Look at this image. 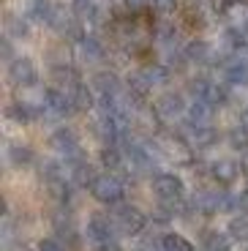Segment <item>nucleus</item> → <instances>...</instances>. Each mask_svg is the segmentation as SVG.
I'll list each match as a JSON object with an SVG mask.
<instances>
[{"mask_svg": "<svg viewBox=\"0 0 248 251\" xmlns=\"http://www.w3.org/2000/svg\"><path fill=\"white\" fill-rule=\"evenodd\" d=\"M148 3H150V0H125V8H128L131 14H139V11L148 8Z\"/></svg>", "mask_w": 248, "mask_h": 251, "instance_id": "473e14b6", "label": "nucleus"}, {"mask_svg": "<svg viewBox=\"0 0 248 251\" xmlns=\"http://www.w3.org/2000/svg\"><path fill=\"white\" fill-rule=\"evenodd\" d=\"M36 115H38V109L30 107V104H22V101L6 107V118L14 120V123H30V120H36Z\"/></svg>", "mask_w": 248, "mask_h": 251, "instance_id": "aec40b11", "label": "nucleus"}, {"mask_svg": "<svg viewBox=\"0 0 248 251\" xmlns=\"http://www.w3.org/2000/svg\"><path fill=\"white\" fill-rule=\"evenodd\" d=\"M104 55H106V50H104V44H101L96 36H85L79 41V57L85 63H101Z\"/></svg>", "mask_w": 248, "mask_h": 251, "instance_id": "4468645a", "label": "nucleus"}, {"mask_svg": "<svg viewBox=\"0 0 248 251\" xmlns=\"http://www.w3.org/2000/svg\"><path fill=\"white\" fill-rule=\"evenodd\" d=\"M218 134L213 126H191V145L194 148H210V145H216Z\"/></svg>", "mask_w": 248, "mask_h": 251, "instance_id": "412c9836", "label": "nucleus"}, {"mask_svg": "<svg viewBox=\"0 0 248 251\" xmlns=\"http://www.w3.org/2000/svg\"><path fill=\"white\" fill-rule=\"evenodd\" d=\"M41 109H44V115H50V118H66V115L76 112L74 101H71V93H66V90H60V88L44 90Z\"/></svg>", "mask_w": 248, "mask_h": 251, "instance_id": "7ed1b4c3", "label": "nucleus"}, {"mask_svg": "<svg viewBox=\"0 0 248 251\" xmlns=\"http://www.w3.org/2000/svg\"><path fill=\"white\" fill-rule=\"evenodd\" d=\"M99 251H118V246L109 243V246H99Z\"/></svg>", "mask_w": 248, "mask_h": 251, "instance_id": "4c0bfd02", "label": "nucleus"}, {"mask_svg": "<svg viewBox=\"0 0 248 251\" xmlns=\"http://www.w3.org/2000/svg\"><path fill=\"white\" fill-rule=\"evenodd\" d=\"M52 14H55L52 0H27V17L30 19H36V22H50Z\"/></svg>", "mask_w": 248, "mask_h": 251, "instance_id": "4be33fe9", "label": "nucleus"}, {"mask_svg": "<svg viewBox=\"0 0 248 251\" xmlns=\"http://www.w3.org/2000/svg\"><path fill=\"white\" fill-rule=\"evenodd\" d=\"M85 238L96 246H109L112 238H115V221L104 219V216H93V219L87 221Z\"/></svg>", "mask_w": 248, "mask_h": 251, "instance_id": "0eeeda50", "label": "nucleus"}, {"mask_svg": "<svg viewBox=\"0 0 248 251\" xmlns=\"http://www.w3.org/2000/svg\"><path fill=\"white\" fill-rule=\"evenodd\" d=\"M50 142H52V148H55V151L60 153L63 158L79 151V139H76V134L71 131V128H66V126H63V128H57V131L52 134Z\"/></svg>", "mask_w": 248, "mask_h": 251, "instance_id": "9d476101", "label": "nucleus"}, {"mask_svg": "<svg viewBox=\"0 0 248 251\" xmlns=\"http://www.w3.org/2000/svg\"><path fill=\"white\" fill-rule=\"evenodd\" d=\"M52 82H55V88L71 93V90L79 85V76H76V71L71 69V66H55V69H52Z\"/></svg>", "mask_w": 248, "mask_h": 251, "instance_id": "2eb2a0df", "label": "nucleus"}, {"mask_svg": "<svg viewBox=\"0 0 248 251\" xmlns=\"http://www.w3.org/2000/svg\"><path fill=\"white\" fill-rule=\"evenodd\" d=\"M240 164L237 161H232V158H218L216 164L210 167V175L216 177L221 186H229V183H235L237 180V175H240Z\"/></svg>", "mask_w": 248, "mask_h": 251, "instance_id": "9b49d317", "label": "nucleus"}, {"mask_svg": "<svg viewBox=\"0 0 248 251\" xmlns=\"http://www.w3.org/2000/svg\"><path fill=\"white\" fill-rule=\"evenodd\" d=\"M240 167H243V175H248V151H246V156H243Z\"/></svg>", "mask_w": 248, "mask_h": 251, "instance_id": "e433bc0d", "label": "nucleus"}, {"mask_svg": "<svg viewBox=\"0 0 248 251\" xmlns=\"http://www.w3.org/2000/svg\"><path fill=\"white\" fill-rule=\"evenodd\" d=\"M90 88L99 96H120V79H118V74H112V71H99V74H93V79H90Z\"/></svg>", "mask_w": 248, "mask_h": 251, "instance_id": "f8f14e48", "label": "nucleus"}, {"mask_svg": "<svg viewBox=\"0 0 248 251\" xmlns=\"http://www.w3.org/2000/svg\"><path fill=\"white\" fill-rule=\"evenodd\" d=\"M112 221H115V229L120 235H139L145 229V224H148L142 210H137V207H131V205H118Z\"/></svg>", "mask_w": 248, "mask_h": 251, "instance_id": "20e7f679", "label": "nucleus"}, {"mask_svg": "<svg viewBox=\"0 0 248 251\" xmlns=\"http://www.w3.org/2000/svg\"><path fill=\"white\" fill-rule=\"evenodd\" d=\"M221 74L229 85H248V60L243 55H229L221 60Z\"/></svg>", "mask_w": 248, "mask_h": 251, "instance_id": "6e6552de", "label": "nucleus"}, {"mask_svg": "<svg viewBox=\"0 0 248 251\" xmlns=\"http://www.w3.org/2000/svg\"><path fill=\"white\" fill-rule=\"evenodd\" d=\"M71 11H74V17L79 19L82 25L85 22H96L99 19V3L96 0H74L71 3Z\"/></svg>", "mask_w": 248, "mask_h": 251, "instance_id": "6ab92c4d", "label": "nucleus"}, {"mask_svg": "<svg viewBox=\"0 0 248 251\" xmlns=\"http://www.w3.org/2000/svg\"><path fill=\"white\" fill-rule=\"evenodd\" d=\"M38 251H63V246L57 243V240H41Z\"/></svg>", "mask_w": 248, "mask_h": 251, "instance_id": "72a5a7b5", "label": "nucleus"}, {"mask_svg": "<svg viewBox=\"0 0 248 251\" xmlns=\"http://www.w3.org/2000/svg\"><path fill=\"white\" fill-rule=\"evenodd\" d=\"M90 191H93V197L99 202H104V205H120L123 197H125L123 180H120L115 172H104V175H99L93 180V186H90Z\"/></svg>", "mask_w": 248, "mask_h": 251, "instance_id": "f257e3e1", "label": "nucleus"}, {"mask_svg": "<svg viewBox=\"0 0 248 251\" xmlns=\"http://www.w3.org/2000/svg\"><path fill=\"white\" fill-rule=\"evenodd\" d=\"M229 145L235 148V151H243V153L248 151V128L243 123L235 126V128L229 131Z\"/></svg>", "mask_w": 248, "mask_h": 251, "instance_id": "c85d7f7f", "label": "nucleus"}, {"mask_svg": "<svg viewBox=\"0 0 248 251\" xmlns=\"http://www.w3.org/2000/svg\"><path fill=\"white\" fill-rule=\"evenodd\" d=\"M8 161L14 164V167H27V164H33V151L27 148V145H19V142H14V145H8Z\"/></svg>", "mask_w": 248, "mask_h": 251, "instance_id": "a878e982", "label": "nucleus"}, {"mask_svg": "<svg viewBox=\"0 0 248 251\" xmlns=\"http://www.w3.org/2000/svg\"><path fill=\"white\" fill-rule=\"evenodd\" d=\"M243 33H246V36H248V19H246V22H243Z\"/></svg>", "mask_w": 248, "mask_h": 251, "instance_id": "ea45409f", "label": "nucleus"}, {"mask_svg": "<svg viewBox=\"0 0 248 251\" xmlns=\"http://www.w3.org/2000/svg\"><path fill=\"white\" fill-rule=\"evenodd\" d=\"M221 14L229 22H246L248 19V0H223L221 3Z\"/></svg>", "mask_w": 248, "mask_h": 251, "instance_id": "dca6fc26", "label": "nucleus"}, {"mask_svg": "<svg viewBox=\"0 0 248 251\" xmlns=\"http://www.w3.org/2000/svg\"><path fill=\"white\" fill-rule=\"evenodd\" d=\"M205 249L207 251H229V238L221 232H210L205 240Z\"/></svg>", "mask_w": 248, "mask_h": 251, "instance_id": "7c9ffc66", "label": "nucleus"}, {"mask_svg": "<svg viewBox=\"0 0 248 251\" xmlns=\"http://www.w3.org/2000/svg\"><path fill=\"white\" fill-rule=\"evenodd\" d=\"M243 126H246V128H248V109H246V112H243Z\"/></svg>", "mask_w": 248, "mask_h": 251, "instance_id": "58836bf2", "label": "nucleus"}, {"mask_svg": "<svg viewBox=\"0 0 248 251\" xmlns=\"http://www.w3.org/2000/svg\"><path fill=\"white\" fill-rule=\"evenodd\" d=\"M237 202H240V213L248 216V191H243V194L237 197Z\"/></svg>", "mask_w": 248, "mask_h": 251, "instance_id": "c9c22d12", "label": "nucleus"}, {"mask_svg": "<svg viewBox=\"0 0 248 251\" xmlns=\"http://www.w3.org/2000/svg\"><path fill=\"white\" fill-rule=\"evenodd\" d=\"M153 191L164 205H183V197H186L183 180L177 175H172V172H158L153 180Z\"/></svg>", "mask_w": 248, "mask_h": 251, "instance_id": "f03ea898", "label": "nucleus"}, {"mask_svg": "<svg viewBox=\"0 0 248 251\" xmlns=\"http://www.w3.org/2000/svg\"><path fill=\"white\" fill-rule=\"evenodd\" d=\"M8 79L17 85V88H33L38 82V69L30 57H14L8 63Z\"/></svg>", "mask_w": 248, "mask_h": 251, "instance_id": "39448f33", "label": "nucleus"}, {"mask_svg": "<svg viewBox=\"0 0 248 251\" xmlns=\"http://www.w3.org/2000/svg\"><path fill=\"white\" fill-rule=\"evenodd\" d=\"M183 55L188 57V63H213V52L207 41H188Z\"/></svg>", "mask_w": 248, "mask_h": 251, "instance_id": "f3484780", "label": "nucleus"}, {"mask_svg": "<svg viewBox=\"0 0 248 251\" xmlns=\"http://www.w3.org/2000/svg\"><path fill=\"white\" fill-rule=\"evenodd\" d=\"M50 25L55 27L60 36H66V38H76V41L85 38V33H82V22L74 17V11H66V8H57L55 6V14H52Z\"/></svg>", "mask_w": 248, "mask_h": 251, "instance_id": "423d86ee", "label": "nucleus"}, {"mask_svg": "<svg viewBox=\"0 0 248 251\" xmlns=\"http://www.w3.org/2000/svg\"><path fill=\"white\" fill-rule=\"evenodd\" d=\"M71 175H69V180H71V186L74 188H85V186H93V180L99 175H96L93 172V167H90V164H76V167H71Z\"/></svg>", "mask_w": 248, "mask_h": 251, "instance_id": "a211bd4d", "label": "nucleus"}, {"mask_svg": "<svg viewBox=\"0 0 248 251\" xmlns=\"http://www.w3.org/2000/svg\"><path fill=\"white\" fill-rule=\"evenodd\" d=\"M153 8H155V14L169 17V14L177 11V0H153Z\"/></svg>", "mask_w": 248, "mask_h": 251, "instance_id": "2f4dec72", "label": "nucleus"}, {"mask_svg": "<svg viewBox=\"0 0 248 251\" xmlns=\"http://www.w3.org/2000/svg\"><path fill=\"white\" fill-rule=\"evenodd\" d=\"M186 101H183V96H177V93H164L161 99L155 101V107H153V112L158 115V120H174V118H180V115L186 112Z\"/></svg>", "mask_w": 248, "mask_h": 251, "instance_id": "1a4fd4ad", "label": "nucleus"}, {"mask_svg": "<svg viewBox=\"0 0 248 251\" xmlns=\"http://www.w3.org/2000/svg\"><path fill=\"white\" fill-rule=\"evenodd\" d=\"M226 235H229L232 240H240V243H246L248 240V216H235V219L229 221V226H226Z\"/></svg>", "mask_w": 248, "mask_h": 251, "instance_id": "bb28decb", "label": "nucleus"}, {"mask_svg": "<svg viewBox=\"0 0 248 251\" xmlns=\"http://www.w3.org/2000/svg\"><path fill=\"white\" fill-rule=\"evenodd\" d=\"M27 33H30L27 19L19 17V14H8V17H6V36L8 38H25Z\"/></svg>", "mask_w": 248, "mask_h": 251, "instance_id": "393cba45", "label": "nucleus"}, {"mask_svg": "<svg viewBox=\"0 0 248 251\" xmlns=\"http://www.w3.org/2000/svg\"><path fill=\"white\" fill-rule=\"evenodd\" d=\"M145 76L150 79L153 88H158V85H167L169 82V69L167 66H150V69H145Z\"/></svg>", "mask_w": 248, "mask_h": 251, "instance_id": "c756f323", "label": "nucleus"}, {"mask_svg": "<svg viewBox=\"0 0 248 251\" xmlns=\"http://www.w3.org/2000/svg\"><path fill=\"white\" fill-rule=\"evenodd\" d=\"M188 115V126H210L213 120V104L210 101H202V99H194L186 109Z\"/></svg>", "mask_w": 248, "mask_h": 251, "instance_id": "ddd939ff", "label": "nucleus"}, {"mask_svg": "<svg viewBox=\"0 0 248 251\" xmlns=\"http://www.w3.org/2000/svg\"><path fill=\"white\" fill-rule=\"evenodd\" d=\"M71 101H74V107L79 109V112H85V109H93L96 99H93V88H87V85H76L74 90H71Z\"/></svg>", "mask_w": 248, "mask_h": 251, "instance_id": "b1692460", "label": "nucleus"}, {"mask_svg": "<svg viewBox=\"0 0 248 251\" xmlns=\"http://www.w3.org/2000/svg\"><path fill=\"white\" fill-rule=\"evenodd\" d=\"M161 246H164V251H194V246L177 232H167L161 238Z\"/></svg>", "mask_w": 248, "mask_h": 251, "instance_id": "cd10ccee", "label": "nucleus"}, {"mask_svg": "<svg viewBox=\"0 0 248 251\" xmlns=\"http://www.w3.org/2000/svg\"><path fill=\"white\" fill-rule=\"evenodd\" d=\"M3 57H6L8 63L14 60V52H11V38H8V36L3 38Z\"/></svg>", "mask_w": 248, "mask_h": 251, "instance_id": "f704fd0d", "label": "nucleus"}, {"mask_svg": "<svg viewBox=\"0 0 248 251\" xmlns=\"http://www.w3.org/2000/svg\"><path fill=\"white\" fill-rule=\"evenodd\" d=\"M101 164H104L109 172L118 175V172L123 170V164H125V153H120L115 145H106L104 151H101Z\"/></svg>", "mask_w": 248, "mask_h": 251, "instance_id": "5701e85b", "label": "nucleus"}]
</instances>
